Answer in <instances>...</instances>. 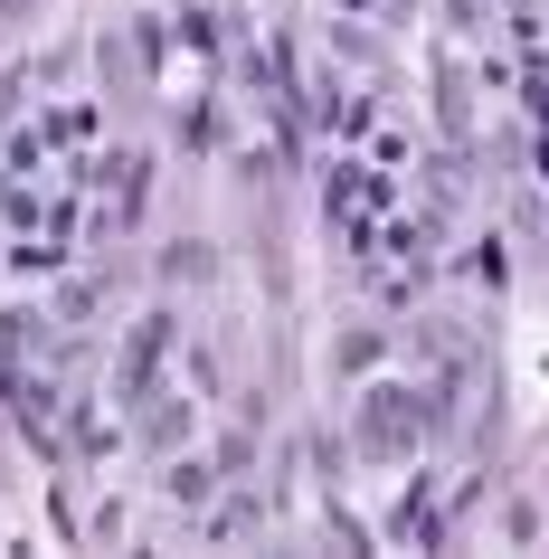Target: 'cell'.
Instances as JSON below:
<instances>
[{
    "instance_id": "1",
    "label": "cell",
    "mask_w": 549,
    "mask_h": 559,
    "mask_svg": "<svg viewBox=\"0 0 549 559\" xmlns=\"http://www.w3.org/2000/svg\"><path fill=\"white\" fill-rule=\"evenodd\" d=\"M398 399H407V389H379V408H370V445H379V455L417 437V408H398Z\"/></svg>"
},
{
    "instance_id": "2",
    "label": "cell",
    "mask_w": 549,
    "mask_h": 559,
    "mask_svg": "<svg viewBox=\"0 0 549 559\" xmlns=\"http://www.w3.org/2000/svg\"><path fill=\"white\" fill-rule=\"evenodd\" d=\"M370 200H379V180H370V171H332V209H342V218H360Z\"/></svg>"
}]
</instances>
